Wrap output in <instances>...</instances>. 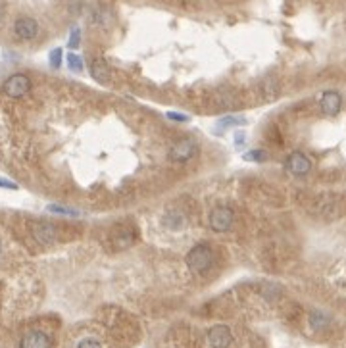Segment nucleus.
<instances>
[{"instance_id":"nucleus-19","label":"nucleus","mask_w":346,"mask_h":348,"mask_svg":"<svg viewBox=\"0 0 346 348\" xmlns=\"http://www.w3.org/2000/svg\"><path fill=\"white\" fill-rule=\"evenodd\" d=\"M77 348H102V344H100V340H96L92 336H87V338H81L77 342Z\"/></svg>"},{"instance_id":"nucleus-7","label":"nucleus","mask_w":346,"mask_h":348,"mask_svg":"<svg viewBox=\"0 0 346 348\" xmlns=\"http://www.w3.org/2000/svg\"><path fill=\"white\" fill-rule=\"evenodd\" d=\"M319 106H321L323 114H327V116H336V114L340 112V106H342V96L336 93V91H325V93L321 94Z\"/></svg>"},{"instance_id":"nucleus-5","label":"nucleus","mask_w":346,"mask_h":348,"mask_svg":"<svg viewBox=\"0 0 346 348\" xmlns=\"http://www.w3.org/2000/svg\"><path fill=\"white\" fill-rule=\"evenodd\" d=\"M208 344L212 348H229L233 344V333L227 325H214L208 329Z\"/></svg>"},{"instance_id":"nucleus-1","label":"nucleus","mask_w":346,"mask_h":348,"mask_svg":"<svg viewBox=\"0 0 346 348\" xmlns=\"http://www.w3.org/2000/svg\"><path fill=\"white\" fill-rule=\"evenodd\" d=\"M187 266L193 273H206L214 266V252L208 244H196L187 254Z\"/></svg>"},{"instance_id":"nucleus-18","label":"nucleus","mask_w":346,"mask_h":348,"mask_svg":"<svg viewBox=\"0 0 346 348\" xmlns=\"http://www.w3.org/2000/svg\"><path fill=\"white\" fill-rule=\"evenodd\" d=\"M69 48H79V45H81V29L79 27H73L71 29V35H69Z\"/></svg>"},{"instance_id":"nucleus-22","label":"nucleus","mask_w":346,"mask_h":348,"mask_svg":"<svg viewBox=\"0 0 346 348\" xmlns=\"http://www.w3.org/2000/svg\"><path fill=\"white\" fill-rule=\"evenodd\" d=\"M0 187H4V189H12V191L18 189V185H16L14 181H8V179H0Z\"/></svg>"},{"instance_id":"nucleus-21","label":"nucleus","mask_w":346,"mask_h":348,"mask_svg":"<svg viewBox=\"0 0 346 348\" xmlns=\"http://www.w3.org/2000/svg\"><path fill=\"white\" fill-rule=\"evenodd\" d=\"M244 139H246L244 133H242V131H237V133H235V146H242V144H244Z\"/></svg>"},{"instance_id":"nucleus-14","label":"nucleus","mask_w":346,"mask_h":348,"mask_svg":"<svg viewBox=\"0 0 346 348\" xmlns=\"http://www.w3.org/2000/svg\"><path fill=\"white\" fill-rule=\"evenodd\" d=\"M242 158L246 160V162H264L265 158H267V152L265 150H250V152H244L242 154Z\"/></svg>"},{"instance_id":"nucleus-6","label":"nucleus","mask_w":346,"mask_h":348,"mask_svg":"<svg viewBox=\"0 0 346 348\" xmlns=\"http://www.w3.org/2000/svg\"><path fill=\"white\" fill-rule=\"evenodd\" d=\"M285 167H287L288 173L292 175H306L311 171V160L304 152H292L287 158Z\"/></svg>"},{"instance_id":"nucleus-17","label":"nucleus","mask_w":346,"mask_h":348,"mask_svg":"<svg viewBox=\"0 0 346 348\" xmlns=\"http://www.w3.org/2000/svg\"><path fill=\"white\" fill-rule=\"evenodd\" d=\"M48 62H50V66L58 70L60 66H62V48H54L52 52H50V56H48Z\"/></svg>"},{"instance_id":"nucleus-9","label":"nucleus","mask_w":346,"mask_h":348,"mask_svg":"<svg viewBox=\"0 0 346 348\" xmlns=\"http://www.w3.org/2000/svg\"><path fill=\"white\" fill-rule=\"evenodd\" d=\"M50 346H52V340L43 331H29L22 338V342H20V348H50Z\"/></svg>"},{"instance_id":"nucleus-13","label":"nucleus","mask_w":346,"mask_h":348,"mask_svg":"<svg viewBox=\"0 0 346 348\" xmlns=\"http://www.w3.org/2000/svg\"><path fill=\"white\" fill-rule=\"evenodd\" d=\"M246 123V117L242 116H223L218 121L219 127H239V125H244Z\"/></svg>"},{"instance_id":"nucleus-16","label":"nucleus","mask_w":346,"mask_h":348,"mask_svg":"<svg viewBox=\"0 0 346 348\" xmlns=\"http://www.w3.org/2000/svg\"><path fill=\"white\" fill-rule=\"evenodd\" d=\"M46 210H48V212H52V214H62V216H73V218H77V216H79V212H77V210L64 208V206H56V204H50Z\"/></svg>"},{"instance_id":"nucleus-20","label":"nucleus","mask_w":346,"mask_h":348,"mask_svg":"<svg viewBox=\"0 0 346 348\" xmlns=\"http://www.w3.org/2000/svg\"><path fill=\"white\" fill-rule=\"evenodd\" d=\"M167 117H169V119H175V121H189V116L179 114V112H167Z\"/></svg>"},{"instance_id":"nucleus-10","label":"nucleus","mask_w":346,"mask_h":348,"mask_svg":"<svg viewBox=\"0 0 346 348\" xmlns=\"http://www.w3.org/2000/svg\"><path fill=\"white\" fill-rule=\"evenodd\" d=\"M91 75H92V79L96 83H102V85H108V83H112V79H114V73H112V70L108 68V64L104 62V60H94L91 64Z\"/></svg>"},{"instance_id":"nucleus-4","label":"nucleus","mask_w":346,"mask_h":348,"mask_svg":"<svg viewBox=\"0 0 346 348\" xmlns=\"http://www.w3.org/2000/svg\"><path fill=\"white\" fill-rule=\"evenodd\" d=\"M2 91H4L6 96H10V98H22V96H25V94L31 91V81H29L27 75L16 73V75H12V77L6 79Z\"/></svg>"},{"instance_id":"nucleus-11","label":"nucleus","mask_w":346,"mask_h":348,"mask_svg":"<svg viewBox=\"0 0 346 348\" xmlns=\"http://www.w3.org/2000/svg\"><path fill=\"white\" fill-rule=\"evenodd\" d=\"M33 237L41 244H52L56 241V227L50 223H35Z\"/></svg>"},{"instance_id":"nucleus-8","label":"nucleus","mask_w":346,"mask_h":348,"mask_svg":"<svg viewBox=\"0 0 346 348\" xmlns=\"http://www.w3.org/2000/svg\"><path fill=\"white\" fill-rule=\"evenodd\" d=\"M14 31L16 35L23 39V41H31L39 33V24L35 22L33 18H20L16 24H14Z\"/></svg>"},{"instance_id":"nucleus-3","label":"nucleus","mask_w":346,"mask_h":348,"mask_svg":"<svg viewBox=\"0 0 346 348\" xmlns=\"http://www.w3.org/2000/svg\"><path fill=\"white\" fill-rule=\"evenodd\" d=\"M198 154V144L193 139H179L173 144L169 152H167V158L173 162H189L196 158Z\"/></svg>"},{"instance_id":"nucleus-12","label":"nucleus","mask_w":346,"mask_h":348,"mask_svg":"<svg viewBox=\"0 0 346 348\" xmlns=\"http://www.w3.org/2000/svg\"><path fill=\"white\" fill-rule=\"evenodd\" d=\"M310 325H311V329L321 331V329H325V327L329 325V317H327L323 312H311L310 313Z\"/></svg>"},{"instance_id":"nucleus-2","label":"nucleus","mask_w":346,"mask_h":348,"mask_svg":"<svg viewBox=\"0 0 346 348\" xmlns=\"http://www.w3.org/2000/svg\"><path fill=\"white\" fill-rule=\"evenodd\" d=\"M233 221H235V214L233 210L227 206H218L210 212L208 216V223H210V229L216 233H225L233 227Z\"/></svg>"},{"instance_id":"nucleus-15","label":"nucleus","mask_w":346,"mask_h":348,"mask_svg":"<svg viewBox=\"0 0 346 348\" xmlns=\"http://www.w3.org/2000/svg\"><path fill=\"white\" fill-rule=\"evenodd\" d=\"M68 66H69V70H71V71L79 73V71H83V60H81V56H77V54L69 52V54H68Z\"/></svg>"}]
</instances>
